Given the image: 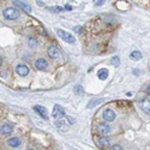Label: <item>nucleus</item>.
Returning a JSON list of instances; mask_svg holds the SVG:
<instances>
[{
  "instance_id": "f257e3e1",
  "label": "nucleus",
  "mask_w": 150,
  "mask_h": 150,
  "mask_svg": "<svg viewBox=\"0 0 150 150\" xmlns=\"http://www.w3.org/2000/svg\"><path fill=\"white\" fill-rule=\"evenodd\" d=\"M19 11L17 10V9H15V7H7L6 10L4 11V17L6 19H9V21H15V19H17L19 17Z\"/></svg>"
},
{
  "instance_id": "f03ea898",
  "label": "nucleus",
  "mask_w": 150,
  "mask_h": 150,
  "mask_svg": "<svg viewBox=\"0 0 150 150\" xmlns=\"http://www.w3.org/2000/svg\"><path fill=\"white\" fill-rule=\"evenodd\" d=\"M56 34H58V36H59L60 38H62V40H64L65 42H67V43H74V42H76V38H74L70 33L62 30V29L56 30Z\"/></svg>"
},
{
  "instance_id": "7ed1b4c3",
  "label": "nucleus",
  "mask_w": 150,
  "mask_h": 150,
  "mask_svg": "<svg viewBox=\"0 0 150 150\" xmlns=\"http://www.w3.org/2000/svg\"><path fill=\"white\" fill-rule=\"evenodd\" d=\"M65 108L61 107L60 105H55L54 106V109H53V113H52V115H53V118H55L56 120H59L61 118L65 117Z\"/></svg>"
},
{
  "instance_id": "20e7f679",
  "label": "nucleus",
  "mask_w": 150,
  "mask_h": 150,
  "mask_svg": "<svg viewBox=\"0 0 150 150\" xmlns=\"http://www.w3.org/2000/svg\"><path fill=\"white\" fill-rule=\"evenodd\" d=\"M47 53H48L49 58H52V59H58V58L60 56V50L54 44H50L47 48Z\"/></svg>"
},
{
  "instance_id": "39448f33",
  "label": "nucleus",
  "mask_w": 150,
  "mask_h": 150,
  "mask_svg": "<svg viewBox=\"0 0 150 150\" xmlns=\"http://www.w3.org/2000/svg\"><path fill=\"white\" fill-rule=\"evenodd\" d=\"M97 132L101 135V136H107L109 132H111V126H109L108 124H105V123H101L97 125Z\"/></svg>"
},
{
  "instance_id": "423d86ee",
  "label": "nucleus",
  "mask_w": 150,
  "mask_h": 150,
  "mask_svg": "<svg viewBox=\"0 0 150 150\" xmlns=\"http://www.w3.org/2000/svg\"><path fill=\"white\" fill-rule=\"evenodd\" d=\"M48 67V61L43 59V58H38V59L35 61V68L38 71H44L46 68Z\"/></svg>"
},
{
  "instance_id": "0eeeda50",
  "label": "nucleus",
  "mask_w": 150,
  "mask_h": 150,
  "mask_svg": "<svg viewBox=\"0 0 150 150\" xmlns=\"http://www.w3.org/2000/svg\"><path fill=\"white\" fill-rule=\"evenodd\" d=\"M102 118L105 119V121H113L115 119V113L112 109H105L102 113Z\"/></svg>"
},
{
  "instance_id": "6e6552de",
  "label": "nucleus",
  "mask_w": 150,
  "mask_h": 150,
  "mask_svg": "<svg viewBox=\"0 0 150 150\" xmlns=\"http://www.w3.org/2000/svg\"><path fill=\"white\" fill-rule=\"evenodd\" d=\"M16 72L18 73L19 76L25 77V76H28V73H29V68H28V66L24 65V64H19V65L16 66Z\"/></svg>"
},
{
  "instance_id": "1a4fd4ad",
  "label": "nucleus",
  "mask_w": 150,
  "mask_h": 150,
  "mask_svg": "<svg viewBox=\"0 0 150 150\" xmlns=\"http://www.w3.org/2000/svg\"><path fill=\"white\" fill-rule=\"evenodd\" d=\"M34 111H35L42 119H48V112L43 106H35L34 107Z\"/></svg>"
},
{
  "instance_id": "9d476101",
  "label": "nucleus",
  "mask_w": 150,
  "mask_h": 150,
  "mask_svg": "<svg viewBox=\"0 0 150 150\" xmlns=\"http://www.w3.org/2000/svg\"><path fill=\"white\" fill-rule=\"evenodd\" d=\"M55 126H56V127L59 129L60 131H62V132H66V131L68 130V123H67V121H64V120H61V119L56 120V121H55Z\"/></svg>"
},
{
  "instance_id": "9b49d317",
  "label": "nucleus",
  "mask_w": 150,
  "mask_h": 150,
  "mask_svg": "<svg viewBox=\"0 0 150 150\" xmlns=\"http://www.w3.org/2000/svg\"><path fill=\"white\" fill-rule=\"evenodd\" d=\"M109 143H111V139H109V138H107V137H101V138H99V139H97V145H99L101 149L108 148Z\"/></svg>"
},
{
  "instance_id": "f8f14e48",
  "label": "nucleus",
  "mask_w": 150,
  "mask_h": 150,
  "mask_svg": "<svg viewBox=\"0 0 150 150\" xmlns=\"http://www.w3.org/2000/svg\"><path fill=\"white\" fill-rule=\"evenodd\" d=\"M6 143L10 148H17L21 145V139L18 137H12V138H9Z\"/></svg>"
},
{
  "instance_id": "ddd939ff",
  "label": "nucleus",
  "mask_w": 150,
  "mask_h": 150,
  "mask_svg": "<svg viewBox=\"0 0 150 150\" xmlns=\"http://www.w3.org/2000/svg\"><path fill=\"white\" fill-rule=\"evenodd\" d=\"M16 5H18V6H19L21 9L24 10L25 12H29V13L31 12V6H29V5H28L27 3H24V1H21V0H16Z\"/></svg>"
},
{
  "instance_id": "4468645a",
  "label": "nucleus",
  "mask_w": 150,
  "mask_h": 150,
  "mask_svg": "<svg viewBox=\"0 0 150 150\" xmlns=\"http://www.w3.org/2000/svg\"><path fill=\"white\" fill-rule=\"evenodd\" d=\"M13 131V126L11 124H4L1 126V133L3 135H10Z\"/></svg>"
},
{
  "instance_id": "2eb2a0df",
  "label": "nucleus",
  "mask_w": 150,
  "mask_h": 150,
  "mask_svg": "<svg viewBox=\"0 0 150 150\" xmlns=\"http://www.w3.org/2000/svg\"><path fill=\"white\" fill-rule=\"evenodd\" d=\"M102 102H103V99H93L88 105H86V108H94L95 106L100 105V103H102Z\"/></svg>"
},
{
  "instance_id": "dca6fc26",
  "label": "nucleus",
  "mask_w": 150,
  "mask_h": 150,
  "mask_svg": "<svg viewBox=\"0 0 150 150\" xmlns=\"http://www.w3.org/2000/svg\"><path fill=\"white\" fill-rule=\"evenodd\" d=\"M97 77H99L101 80H105L108 77V70H106V68H101V70H99V72H97Z\"/></svg>"
},
{
  "instance_id": "f3484780",
  "label": "nucleus",
  "mask_w": 150,
  "mask_h": 150,
  "mask_svg": "<svg viewBox=\"0 0 150 150\" xmlns=\"http://www.w3.org/2000/svg\"><path fill=\"white\" fill-rule=\"evenodd\" d=\"M130 58L132 60H139V59H142V53L139 50H133L130 54Z\"/></svg>"
},
{
  "instance_id": "a211bd4d",
  "label": "nucleus",
  "mask_w": 150,
  "mask_h": 150,
  "mask_svg": "<svg viewBox=\"0 0 150 150\" xmlns=\"http://www.w3.org/2000/svg\"><path fill=\"white\" fill-rule=\"evenodd\" d=\"M142 109L144 112H150V101L147 100V101H143L142 103Z\"/></svg>"
},
{
  "instance_id": "6ab92c4d",
  "label": "nucleus",
  "mask_w": 150,
  "mask_h": 150,
  "mask_svg": "<svg viewBox=\"0 0 150 150\" xmlns=\"http://www.w3.org/2000/svg\"><path fill=\"white\" fill-rule=\"evenodd\" d=\"M66 121L68 123V125H74V124H76V119H74L73 117H70V115H68V117L66 118Z\"/></svg>"
},
{
  "instance_id": "aec40b11",
  "label": "nucleus",
  "mask_w": 150,
  "mask_h": 150,
  "mask_svg": "<svg viewBox=\"0 0 150 150\" xmlns=\"http://www.w3.org/2000/svg\"><path fill=\"white\" fill-rule=\"evenodd\" d=\"M112 64L114 65V66H119V64H120V59L118 56H113L112 58Z\"/></svg>"
},
{
  "instance_id": "412c9836",
  "label": "nucleus",
  "mask_w": 150,
  "mask_h": 150,
  "mask_svg": "<svg viewBox=\"0 0 150 150\" xmlns=\"http://www.w3.org/2000/svg\"><path fill=\"white\" fill-rule=\"evenodd\" d=\"M74 91H76L77 95H83V88L80 85H76V88H74Z\"/></svg>"
},
{
  "instance_id": "4be33fe9",
  "label": "nucleus",
  "mask_w": 150,
  "mask_h": 150,
  "mask_svg": "<svg viewBox=\"0 0 150 150\" xmlns=\"http://www.w3.org/2000/svg\"><path fill=\"white\" fill-rule=\"evenodd\" d=\"M36 40L35 38H29V46H30V47H35L36 46Z\"/></svg>"
},
{
  "instance_id": "5701e85b",
  "label": "nucleus",
  "mask_w": 150,
  "mask_h": 150,
  "mask_svg": "<svg viewBox=\"0 0 150 150\" xmlns=\"http://www.w3.org/2000/svg\"><path fill=\"white\" fill-rule=\"evenodd\" d=\"M65 9H62L60 6H56V7H52L50 11H53V12H60V11H64Z\"/></svg>"
},
{
  "instance_id": "b1692460",
  "label": "nucleus",
  "mask_w": 150,
  "mask_h": 150,
  "mask_svg": "<svg viewBox=\"0 0 150 150\" xmlns=\"http://www.w3.org/2000/svg\"><path fill=\"white\" fill-rule=\"evenodd\" d=\"M109 150H123V148L120 145H118V144H114V145H112L109 148Z\"/></svg>"
},
{
  "instance_id": "393cba45",
  "label": "nucleus",
  "mask_w": 150,
  "mask_h": 150,
  "mask_svg": "<svg viewBox=\"0 0 150 150\" xmlns=\"http://www.w3.org/2000/svg\"><path fill=\"white\" fill-rule=\"evenodd\" d=\"M105 3V0H94V4L95 5H102Z\"/></svg>"
},
{
  "instance_id": "a878e982",
  "label": "nucleus",
  "mask_w": 150,
  "mask_h": 150,
  "mask_svg": "<svg viewBox=\"0 0 150 150\" xmlns=\"http://www.w3.org/2000/svg\"><path fill=\"white\" fill-rule=\"evenodd\" d=\"M64 9H65L66 11H71V10H72V6H71V5H68V4H67V5H65V7H64Z\"/></svg>"
},
{
  "instance_id": "bb28decb",
  "label": "nucleus",
  "mask_w": 150,
  "mask_h": 150,
  "mask_svg": "<svg viewBox=\"0 0 150 150\" xmlns=\"http://www.w3.org/2000/svg\"><path fill=\"white\" fill-rule=\"evenodd\" d=\"M74 30H76L77 33H80V31H82V28H76V29H74Z\"/></svg>"
},
{
  "instance_id": "cd10ccee",
  "label": "nucleus",
  "mask_w": 150,
  "mask_h": 150,
  "mask_svg": "<svg viewBox=\"0 0 150 150\" xmlns=\"http://www.w3.org/2000/svg\"><path fill=\"white\" fill-rule=\"evenodd\" d=\"M147 93L150 95V86H148V89H147Z\"/></svg>"
},
{
  "instance_id": "c85d7f7f",
  "label": "nucleus",
  "mask_w": 150,
  "mask_h": 150,
  "mask_svg": "<svg viewBox=\"0 0 150 150\" xmlns=\"http://www.w3.org/2000/svg\"><path fill=\"white\" fill-rule=\"evenodd\" d=\"M28 150H33V149H28Z\"/></svg>"
}]
</instances>
